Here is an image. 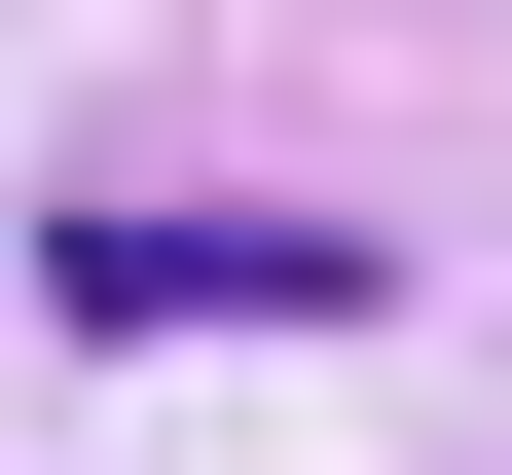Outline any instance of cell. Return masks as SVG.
<instances>
[{
	"mask_svg": "<svg viewBox=\"0 0 512 475\" xmlns=\"http://www.w3.org/2000/svg\"><path fill=\"white\" fill-rule=\"evenodd\" d=\"M37 329H366V220H37Z\"/></svg>",
	"mask_w": 512,
	"mask_h": 475,
	"instance_id": "obj_1",
	"label": "cell"
}]
</instances>
